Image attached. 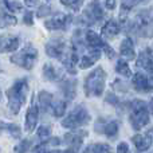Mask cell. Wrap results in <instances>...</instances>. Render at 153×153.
Returning a JSON list of instances; mask_svg holds the SVG:
<instances>
[{
    "label": "cell",
    "instance_id": "cell-34",
    "mask_svg": "<svg viewBox=\"0 0 153 153\" xmlns=\"http://www.w3.org/2000/svg\"><path fill=\"white\" fill-rule=\"evenodd\" d=\"M113 90L114 91H120V93H126L128 91V87L125 83H122L120 79H116L113 83Z\"/></svg>",
    "mask_w": 153,
    "mask_h": 153
},
{
    "label": "cell",
    "instance_id": "cell-8",
    "mask_svg": "<svg viewBox=\"0 0 153 153\" xmlns=\"http://www.w3.org/2000/svg\"><path fill=\"white\" fill-rule=\"evenodd\" d=\"M102 16H103L102 8H101V5L98 4L97 0H94V1L89 5V8L83 12L82 19L86 22V24H93V23H95V22L101 20Z\"/></svg>",
    "mask_w": 153,
    "mask_h": 153
},
{
    "label": "cell",
    "instance_id": "cell-12",
    "mask_svg": "<svg viewBox=\"0 0 153 153\" xmlns=\"http://www.w3.org/2000/svg\"><path fill=\"white\" fill-rule=\"evenodd\" d=\"M59 86H61V90L63 93V95L66 97V100L73 101L76 95V81L75 79H66L62 76L59 79Z\"/></svg>",
    "mask_w": 153,
    "mask_h": 153
},
{
    "label": "cell",
    "instance_id": "cell-21",
    "mask_svg": "<svg viewBox=\"0 0 153 153\" xmlns=\"http://www.w3.org/2000/svg\"><path fill=\"white\" fill-rule=\"evenodd\" d=\"M83 153H113V149H111V146L109 144L95 143V144H90L83 151Z\"/></svg>",
    "mask_w": 153,
    "mask_h": 153
},
{
    "label": "cell",
    "instance_id": "cell-4",
    "mask_svg": "<svg viewBox=\"0 0 153 153\" xmlns=\"http://www.w3.org/2000/svg\"><path fill=\"white\" fill-rule=\"evenodd\" d=\"M36 58H38V50L28 43V45L24 46L23 50H20L19 53L13 54L11 56V62L26 70H32L35 62H36Z\"/></svg>",
    "mask_w": 153,
    "mask_h": 153
},
{
    "label": "cell",
    "instance_id": "cell-1",
    "mask_svg": "<svg viewBox=\"0 0 153 153\" xmlns=\"http://www.w3.org/2000/svg\"><path fill=\"white\" fill-rule=\"evenodd\" d=\"M27 91H28V82L26 78L18 79L12 87L7 90V97H8V109L10 111L16 116L20 111V108L27 98Z\"/></svg>",
    "mask_w": 153,
    "mask_h": 153
},
{
    "label": "cell",
    "instance_id": "cell-9",
    "mask_svg": "<svg viewBox=\"0 0 153 153\" xmlns=\"http://www.w3.org/2000/svg\"><path fill=\"white\" fill-rule=\"evenodd\" d=\"M65 53H66V43L62 39H51L46 45V54L51 58L61 59Z\"/></svg>",
    "mask_w": 153,
    "mask_h": 153
},
{
    "label": "cell",
    "instance_id": "cell-36",
    "mask_svg": "<svg viewBox=\"0 0 153 153\" xmlns=\"http://www.w3.org/2000/svg\"><path fill=\"white\" fill-rule=\"evenodd\" d=\"M102 50L105 51L106 56H108L109 59H111V58H114V56H116V53H114V50H113V48H111L109 45H106V43H103V46H102Z\"/></svg>",
    "mask_w": 153,
    "mask_h": 153
},
{
    "label": "cell",
    "instance_id": "cell-27",
    "mask_svg": "<svg viewBox=\"0 0 153 153\" xmlns=\"http://www.w3.org/2000/svg\"><path fill=\"white\" fill-rule=\"evenodd\" d=\"M61 3L66 7L71 8L73 11H79L83 4V0H61Z\"/></svg>",
    "mask_w": 153,
    "mask_h": 153
},
{
    "label": "cell",
    "instance_id": "cell-26",
    "mask_svg": "<svg viewBox=\"0 0 153 153\" xmlns=\"http://www.w3.org/2000/svg\"><path fill=\"white\" fill-rule=\"evenodd\" d=\"M66 106L67 103L65 102V101H58V102L54 103V116L56 117V118H59V117H62L65 113H66Z\"/></svg>",
    "mask_w": 153,
    "mask_h": 153
},
{
    "label": "cell",
    "instance_id": "cell-7",
    "mask_svg": "<svg viewBox=\"0 0 153 153\" xmlns=\"http://www.w3.org/2000/svg\"><path fill=\"white\" fill-rule=\"evenodd\" d=\"M38 120H39V106L35 102V95H34V97H32L31 106L28 108L27 114H26V130L28 133H32L35 130Z\"/></svg>",
    "mask_w": 153,
    "mask_h": 153
},
{
    "label": "cell",
    "instance_id": "cell-41",
    "mask_svg": "<svg viewBox=\"0 0 153 153\" xmlns=\"http://www.w3.org/2000/svg\"><path fill=\"white\" fill-rule=\"evenodd\" d=\"M45 144H42V145H38L36 148H35V152L34 153H45Z\"/></svg>",
    "mask_w": 153,
    "mask_h": 153
},
{
    "label": "cell",
    "instance_id": "cell-47",
    "mask_svg": "<svg viewBox=\"0 0 153 153\" xmlns=\"http://www.w3.org/2000/svg\"><path fill=\"white\" fill-rule=\"evenodd\" d=\"M0 73H1V67H0Z\"/></svg>",
    "mask_w": 153,
    "mask_h": 153
},
{
    "label": "cell",
    "instance_id": "cell-37",
    "mask_svg": "<svg viewBox=\"0 0 153 153\" xmlns=\"http://www.w3.org/2000/svg\"><path fill=\"white\" fill-rule=\"evenodd\" d=\"M117 153H130L128 144L126 143H120V145L117 146Z\"/></svg>",
    "mask_w": 153,
    "mask_h": 153
},
{
    "label": "cell",
    "instance_id": "cell-5",
    "mask_svg": "<svg viewBox=\"0 0 153 153\" xmlns=\"http://www.w3.org/2000/svg\"><path fill=\"white\" fill-rule=\"evenodd\" d=\"M90 121V114L86 110L83 105L76 106L74 110H71L69 113V116L66 118L62 120V126L69 128V129H75L82 125H86Z\"/></svg>",
    "mask_w": 153,
    "mask_h": 153
},
{
    "label": "cell",
    "instance_id": "cell-39",
    "mask_svg": "<svg viewBox=\"0 0 153 153\" xmlns=\"http://www.w3.org/2000/svg\"><path fill=\"white\" fill-rule=\"evenodd\" d=\"M105 5L108 10H114L116 8V0H105Z\"/></svg>",
    "mask_w": 153,
    "mask_h": 153
},
{
    "label": "cell",
    "instance_id": "cell-30",
    "mask_svg": "<svg viewBox=\"0 0 153 153\" xmlns=\"http://www.w3.org/2000/svg\"><path fill=\"white\" fill-rule=\"evenodd\" d=\"M140 3V0H122V4H121V11L126 12V11L132 10L134 5H137Z\"/></svg>",
    "mask_w": 153,
    "mask_h": 153
},
{
    "label": "cell",
    "instance_id": "cell-2",
    "mask_svg": "<svg viewBox=\"0 0 153 153\" xmlns=\"http://www.w3.org/2000/svg\"><path fill=\"white\" fill-rule=\"evenodd\" d=\"M128 111L130 113L129 121L134 130H141L149 122V110L146 103L141 100L128 101Z\"/></svg>",
    "mask_w": 153,
    "mask_h": 153
},
{
    "label": "cell",
    "instance_id": "cell-17",
    "mask_svg": "<svg viewBox=\"0 0 153 153\" xmlns=\"http://www.w3.org/2000/svg\"><path fill=\"white\" fill-rule=\"evenodd\" d=\"M121 55L126 59H134L136 53H134V45H133V40L130 38H126V39L122 40L121 43Z\"/></svg>",
    "mask_w": 153,
    "mask_h": 153
},
{
    "label": "cell",
    "instance_id": "cell-6",
    "mask_svg": "<svg viewBox=\"0 0 153 153\" xmlns=\"http://www.w3.org/2000/svg\"><path fill=\"white\" fill-rule=\"evenodd\" d=\"M95 132L103 133L109 138H116L118 134V122L117 121H105V118H98L95 124Z\"/></svg>",
    "mask_w": 153,
    "mask_h": 153
},
{
    "label": "cell",
    "instance_id": "cell-24",
    "mask_svg": "<svg viewBox=\"0 0 153 153\" xmlns=\"http://www.w3.org/2000/svg\"><path fill=\"white\" fill-rule=\"evenodd\" d=\"M116 71L118 73V74H121L122 76H132L133 73L132 70H130V67L128 66L126 61H118L117 62V66H116Z\"/></svg>",
    "mask_w": 153,
    "mask_h": 153
},
{
    "label": "cell",
    "instance_id": "cell-14",
    "mask_svg": "<svg viewBox=\"0 0 153 153\" xmlns=\"http://www.w3.org/2000/svg\"><path fill=\"white\" fill-rule=\"evenodd\" d=\"M138 69L146 70V71L152 73V50L151 48H146V50L141 51L140 55L137 58V62H136Z\"/></svg>",
    "mask_w": 153,
    "mask_h": 153
},
{
    "label": "cell",
    "instance_id": "cell-33",
    "mask_svg": "<svg viewBox=\"0 0 153 153\" xmlns=\"http://www.w3.org/2000/svg\"><path fill=\"white\" fill-rule=\"evenodd\" d=\"M5 5H7V8L11 12H19V11H22V4L18 1H13V0H8L5 3Z\"/></svg>",
    "mask_w": 153,
    "mask_h": 153
},
{
    "label": "cell",
    "instance_id": "cell-43",
    "mask_svg": "<svg viewBox=\"0 0 153 153\" xmlns=\"http://www.w3.org/2000/svg\"><path fill=\"white\" fill-rule=\"evenodd\" d=\"M59 143H61V141H59L58 138H53V140L50 141V144H53V145H59Z\"/></svg>",
    "mask_w": 153,
    "mask_h": 153
},
{
    "label": "cell",
    "instance_id": "cell-35",
    "mask_svg": "<svg viewBox=\"0 0 153 153\" xmlns=\"http://www.w3.org/2000/svg\"><path fill=\"white\" fill-rule=\"evenodd\" d=\"M50 13H51V7L50 5H47V4H45V5H42V7L38 10L36 15L39 16V18H43V16H47V15H50Z\"/></svg>",
    "mask_w": 153,
    "mask_h": 153
},
{
    "label": "cell",
    "instance_id": "cell-28",
    "mask_svg": "<svg viewBox=\"0 0 153 153\" xmlns=\"http://www.w3.org/2000/svg\"><path fill=\"white\" fill-rule=\"evenodd\" d=\"M5 130H7L13 138H20L22 132H20V128L16 124H5Z\"/></svg>",
    "mask_w": 153,
    "mask_h": 153
},
{
    "label": "cell",
    "instance_id": "cell-22",
    "mask_svg": "<svg viewBox=\"0 0 153 153\" xmlns=\"http://www.w3.org/2000/svg\"><path fill=\"white\" fill-rule=\"evenodd\" d=\"M132 141H133V144L137 146V149H138L140 152L148 151L149 146H151V144H152V140H149L146 136H141V134L133 136V137H132Z\"/></svg>",
    "mask_w": 153,
    "mask_h": 153
},
{
    "label": "cell",
    "instance_id": "cell-3",
    "mask_svg": "<svg viewBox=\"0 0 153 153\" xmlns=\"http://www.w3.org/2000/svg\"><path fill=\"white\" fill-rule=\"evenodd\" d=\"M106 83V73L102 67H97L94 71H91L85 79V94L86 97H101V94L105 90Z\"/></svg>",
    "mask_w": 153,
    "mask_h": 153
},
{
    "label": "cell",
    "instance_id": "cell-44",
    "mask_svg": "<svg viewBox=\"0 0 153 153\" xmlns=\"http://www.w3.org/2000/svg\"><path fill=\"white\" fill-rule=\"evenodd\" d=\"M61 153H75V151L73 148H70L69 151H63V152H61Z\"/></svg>",
    "mask_w": 153,
    "mask_h": 153
},
{
    "label": "cell",
    "instance_id": "cell-11",
    "mask_svg": "<svg viewBox=\"0 0 153 153\" xmlns=\"http://www.w3.org/2000/svg\"><path fill=\"white\" fill-rule=\"evenodd\" d=\"M133 87L140 93H149L152 91V79L148 78L143 73H136L132 79Z\"/></svg>",
    "mask_w": 153,
    "mask_h": 153
},
{
    "label": "cell",
    "instance_id": "cell-15",
    "mask_svg": "<svg viewBox=\"0 0 153 153\" xmlns=\"http://www.w3.org/2000/svg\"><path fill=\"white\" fill-rule=\"evenodd\" d=\"M20 40L16 36H5L0 38V53H11L18 50Z\"/></svg>",
    "mask_w": 153,
    "mask_h": 153
},
{
    "label": "cell",
    "instance_id": "cell-18",
    "mask_svg": "<svg viewBox=\"0 0 153 153\" xmlns=\"http://www.w3.org/2000/svg\"><path fill=\"white\" fill-rule=\"evenodd\" d=\"M38 101H39V106H40V110L43 113L48 111V109L51 108L53 105V94L46 90H42V91L38 94Z\"/></svg>",
    "mask_w": 153,
    "mask_h": 153
},
{
    "label": "cell",
    "instance_id": "cell-19",
    "mask_svg": "<svg viewBox=\"0 0 153 153\" xmlns=\"http://www.w3.org/2000/svg\"><path fill=\"white\" fill-rule=\"evenodd\" d=\"M85 40L86 43L90 46L91 48H102L103 46V40L101 39V36L94 31H86V35H85Z\"/></svg>",
    "mask_w": 153,
    "mask_h": 153
},
{
    "label": "cell",
    "instance_id": "cell-25",
    "mask_svg": "<svg viewBox=\"0 0 153 153\" xmlns=\"http://www.w3.org/2000/svg\"><path fill=\"white\" fill-rule=\"evenodd\" d=\"M51 132H53V129L50 125H42L38 128V137L42 141H47L51 137Z\"/></svg>",
    "mask_w": 153,
    "mask_h": 153
},
{
    "label": "cell",
    "instance_id": "cell-45",
    "mask_svg": "<svg viewBox=\"0 0 153 153\" xmlns=\"http://www.w3.org/2000/svg\"><path fill=\"white\" fill-rule=\"evenodd\" d=\"M45 153H61V151H50V152H45Z\"/></svg>",
    "mask_w": 153,
    "mask_h": 153
},
{
    "label": "cell",
    "instance_id": "cell-29",
    "mask_svg": "<svg viewBox=\"0 0 153 153\" xmlns=\"http://www.w3.org/2000/svg\"><path fill=\"white\" fill-rule=\"evenodd\" d=\"M95 63V61H93L90 56L85 55L81 58V61H78V65H79V69L85 70V69H90V67L93 66V65Z\"/></svg>",
    "mask_w": 153,
    "mask_h": 153
},
{
    "label": "cell",
    "instance_id": "cell-42",
    "mask_svg": "<svg viewBox=\"0 0 153 153\" xmlns=\"http://www.w3.org/2000/svg\"><path fill=\"white\" fill-rule=\"evenodd\" d=\"M5 124H7V122H4V121H1V120H0V134H1V133L5 130Z\"/></svg>",
    "mask_w": 153,
    "mask_h": 153
},
{
    "label": "cell",
    "instance_id": "cell-13",
    "mask_svg": "<svg viewBox=\"0 0 153 153\" xmlns=\"http://www.w3.org/2000/svg\"><path fill=\"white\" fill-rule=\"evenodd\" d=\"M87 136L86 130H76V132H71V133H67L65 134L63 141L67 144L69 146H71L73 149H76L82 145L83 143V138Z\"/></svg>",
    "mask_w": 153,
    "mask_h": 153
},
{
    "label": "cell",
    "instance_id": "cell-38",
    "mask_svg": "<svg viewBox=\"0 0 153 153\" xmlns=\"http://www.w3.org/2000/svg\"><path fill=\"white\" fill-rule=\"evenodd\" d=\"M24 23L27 24V26H32L34 24V19H32V12H26V15H24Z\"/></svg>",
    "mask_w": 153,
    "mask_h": 153
},
{
    "label": "cell",
    "instance_id": "cell-40",
    "mask_svg": "<svg viewBox=\"0 0 153 153\" xmlns=\"http://www.w3.org/2000/svg\"><path fill=\"white\" fill-rule=\"evenodd\" d=\"M38 0H26V5H28V7H35V5H38Z\"/></svg>",
    "mask_w": 153,
    "mask_h": 153
},
{
    "label": "cell",
    "instance_id": "cell-23",
    "mask_svg": "<svg viewBox=\"0 0 153 153\" xmlns=\"http://www.w3.org/2000/svg\"><path fill=\"white\" fill-rule=\"evenodd\" d=\"M16 23H18V19L15 16L8 15V13H0V28L15 26Z\"/></svg>",
    "mask_w": 153,
    "mask_h": 153
},
{
    "label": "cell",
    "instance_id": "cell-32",
    "mask_svg": "<svg viewBox=\"0 0 153 153\" xmlns=\"http://www.w3.org/2000/svg\"><path fill=\"white\" fill-rule=\"evenodd\" d=\"M30 140H23L19 145H16L15 146V149H13V152L15 153H26L27 151H28V148H30Z\"/></svg>",
    "mask_w": 153,
    "mask_h": 153
},
{
    "label": "cell",
    "instance_id": "cell-46",
    "mask_svg": "<svg viewBox=\"0 0 153 153\" xmlns=\"http://www.w3.org/2000/svg\"><path fill=\"white\" fill-rule=\"evenodd\" d=\"M0 101H1V90H0Z\"/></svg>",
    "mask_w": 153,
    "mask_h": 153
},
{
    "label": "cell",
    "instance_id": "cell-31",
    "mask_svg": "<svg viewBox=\"0 0 153 153\" xmlns=\"http://www.w3.org/2000/svg\"><path fill=\"white\" fill-rule=\"evenodd\" d=\"M105 102L106 103H110L113 106H118L120 105V98L116 95V93H108L105 97Z\"/></svg>",
    "mask_w": 153,
    "mask_h": 153
},
{
    "label": "cell",
    "instance_id": "cell-10",
    "mask_svg": "<svg viewBox=\"0 0 153 153\" xmlns=\"http://www.w3.org/2000/svg\"><path fill=\"white\" fill-rule=\"evenodd\" d=\"M70 22H71V16L66 15V13H58L56 16H54L53 19L46 22L45 26L48 30H66L69 27Z\"/></svg>",
    "mask_w": 153,
    "mask_h": 153
},
{
    "label": "cell",
    "instance_id": "cell-20",
    "mask_svg": "<svg viewBox=\"0 0 153 153\" xmlns=\"http://www.w3.org/2000/svg\"><path fill=\"white\" fill-rule=\"evenodd\" d=\"M120 30L121 28L116 20H108L105 26L102 27V35L105 38H114L116 35H118Z\"/></svg>",
    "mask_w": 153,
    "mask_h": 153
},
{
    "label": "cell",
    "instance_id": "cell-16",
    "mask_svg": "<svg viewBox=\"0 0 153 153\" xmlns=\"http://www.w3.org/2000/svg\"><path fill=\"white\" fill-rule=\"evenodd\" d=\"M43 76L48 81H53V82H56L62 78V71L59 69H56L54 65L51 63H46L43 66Z\"/></svg>",
    "mask_w": 153,
    "mask_h": 153
}]
</instances>
